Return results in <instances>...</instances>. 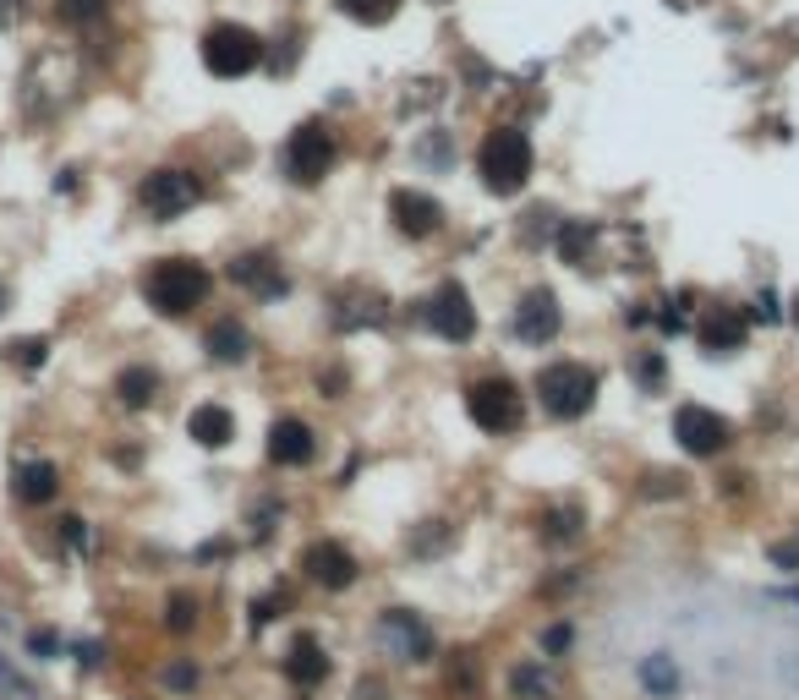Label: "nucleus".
<instances>
[{
	"label": "nucleus",
	"instance_id": "f257e3e1",
	"mask_svg": "<svg viewBox=\"0 0 799 700\" xmlns=\"http://www.w3.org/2000/svg\"><path fill=\"white\" fill-rule=\"evenodd\" d=\"M477 175H482L488 192L515 197L520 186L531 181V143H526V132H515V126H493V132L482 137V148H477Z\"/></svg>",
	"mask_w": 799,
	"mask_h": 700
},
{
	"label": "nucleus",
	"instance_id": "f03ea898",
	"mask_svg": "<svg viewBox=\"0 0 799 700\" xmlns=\"http://www.w3.org/2000/svg\"><path fill=\"white\" fill-rule=\"evenodd\" d=\"M208 285H214V279H208L203 263H192V258H165V263L148 268L143 296H148V307H154V312H165V318H181V312L203 307Z\"/></svg>",
	"mask_w": 799,
	"mask_h": 700
},
{
	"label": "nucleus",
	"instance_id": "7ed1b4c3",
	"mask_svg": "<svg viewBox=\"0 0 799 700\" xmlns=\"http://www.w3.org/2000/svg\"><path fill=\"white\" fill-rule=\"evenodd\" d=\"M537 400H542L548 416L575 422V416H586L592 400H597V372L581 367V361H553V367L537 372Z\"/></svg>",
	"mask_w": 799,
	"mask_h": 700
},
{
	"label": "nucleus",
	"instance_id": "20e7f679",
	"mask_svg": "<svg viewBox=\"0 0 799 700\" xmlns=\"http://www.w3.org/2000/svg\"><path fill=\"white\" fill-rule=\"evenodd\" d=\"M466 411H471V422H477L482 433H515V427L526 422V400H520V389L504 378V372L471 383Z\"/></svg>",
	"mask_w": 799,
	"mask_h": 700
},
{
	"label": "nucleus",
	"instance_id": "39448f33",
	"mask_svg": "<svg viewBox=\"0 0 799 700\" xmlns=\"http://www.w3.org/2000/svg\"><path fill=\"white\" fill-rule=\"evenodd\" d=\"M263 61V39L241 22H214L203 33V66L214 77H247L252 66Z\"/></svg>",
	"mask_w": 799,
	"mask_h": 700
},
{
	"label": "nucleus",
	"instance_id": "423d86ee",
	"mask_svg": "<svg viewBox=\"0 0 799 700\" xmlns=\"http://www.w3.org/2000/svg\"><path fill=\"white\" fill-rule=\"evenodd\" d=\"M329 165H334V132L323 121H301L291 132V143H285V175L296 186H318L329 175Z\"/></svg>",
	"mask_w": 799,
	"mask_h": 700
},
{
	"label": "nucleus",
	"instance_id": "0eeeda50",
	"mask_svg": "<svg viewBox=\"0 0 799 700\" xmlns=\"http://www.w3.org/2000/svg\"><path fill=\"white\" fill-rule=\"evenodd\" d=\"M674 438H679V449H685V454L712 460V454L728 449L734 427H728V416L706 411V405H679V411H674Z\"/></svg>",
	"mask_w": 799,
	"mask_h": 700
},
{
	"label": "nucleus",
	"instance_id": "6e6552de",
	"mask_svg": "<svg viewBox=\"0 0 799 700\" xmlns=\"http://www.w3.org/2000/svg\"><path fill=\"white\" fill-rule=\"evenodd\" d=\"M427 323H433L438 340L466 345L471 334H477V307H471L466 285H455V279H449V285H438L433 301H427Z\"/></svg>",
	"mask_w": 799,
	"mask_h": 700
},
{
	"label": "nucleus",
	"instance_id": "1a4fd4ad",
	"mask_svg": "<svg viewBox=\"0 0 799 700\" xmlns=\"http://www.w3.org/2000/svg\"><path fill=\"white\" fill-rule=\"evenodd\" d=\"M378 635H384V646H389L395 662H427L433 657V629H427L411 608H389L378 618Z\"/></svg>",
	"mask_w": 799,
	"mask_h": 700
},
{
	"label": "nucleus",
	"instance_id": "9d476101",
	"mask_svg": "<svg viewBox=\"0 0 799 700\" xmlns=\"http://www.w3.org/2000/svg\"><path fill=\"white\" fill-rule=\"evenodd\" d=\"M192 203H198V181H192L187 170H154L143 181V208L154 219H176V214H187Z\"/></svg>",
	"mask_w": 799,
	"mask_h": 700
},
{
	"label": "nucleus",
	"instance_id": "9b49d317",
	"mask_svg": "<svg viewBox=\"0 0 799 700\" xmlns=\"http://www.w3.org/2000/svg\"><path fill=\"white\" fill-rule=\"evenodd\" d=\"M389 219H395L400 236L422 241V236H433V230L444 225V208H438V197L416 192V186H395V192H389Z\"/></svg>",
	"mask_w": 799,
	"mask_h": 700
},
{
	"label": "nucleus",
	"instance_id": "f8f14e48",
	"mask_svg": "<svg viewBox=\"0 0 799 700\" xmlns=\"http://www.w3.org/2000/svg\"><path fill=\"white\" fill-rule=\"evenodd\" d=\"M559 329H564L559 296H553V290H526V301L515 307V334H520V340H526V345H548Z\"/></svg>",
	"mask_w": 799,
	"mask_h": 700
},
{
	"label": "nucleus",
	"instance_id": "ddd939ff",
	"mask_svg": "<svg viewBox=\"0 0 799 700\" xmlns=\"http://www.w3.org/2000/svg\"><path fill=\"white\" fill-rule=\"evenodd\" d=\"M301 569H307V580L323 586V591H345L356 580V558L345 553L340 542H312L307 553H301Z\"/></svg>",
	"mask_w": 799,
	"mask_h": 700
},
{
	"label": "nucleus",
	"instance_id": "4468645a",
	"mask_svg": "<svg viewBox=\"0 0 799 700\" xmlns=\"http://www.w3.org/2000/svg\"><path fill=\"white\" fill-rule=\"evenodd\" d=\"M696 340H701V350H712V356H734V350H745V340H750V318L739 307H712L696 323Z\"/></svg>",
	"mask_w": 799,
	"mask_h": 700
},
{
	"label": "nucleus",
	"instance_id": "2eb2a0df",
	"mask_svg": "<svg viewBox=\"0 0 799 700\" xmlns=\"http://www.w3.org/2000/svg\"><path fill=\"white\" fill-rule=\"evenodd\" d=\"M312 454H318V438H312V427L301 416H280L269 427V460L274 465H307Z\"/></svg>",
	"mask_w": 799,
	"mask_h": 700
},
{
	"label": "nucleus",
	"instance_id": "dca6fc26",
	"mask_svg": "<svg viewBox=\"0 0 799 700\" xmlns=\"http://www.w3.org/2000/svg\"><path fill=\"white\" fill-rule=\"evenodd\" d=\"M230 279H236L241 290H252V296H285V274H280V263L269 258V252H247V258H236L230 263Z\"/></svg>",
	"mask_w": 799,
	"mask_h": 700
},
{
	"label": "nucleus",
	"instance_id": "f3484780",
	"mask_svg": "<svg viewBox=\"0 0 799 700\" xmlns=\"http://www.w3.org/2000/svg\"><path fill=\"white\" fill-rule=\"evenodd\" d=\"M187 433H192V443H203V449H225V443L236 438V416H230L225 405H198V411L187 416Z\"/></svg>",
	"mask_w": 799,
	"mask_h": 700
},
{
	"label": "nucleus",
	"instance_id": "a211bd4d",
	"mask_svg": "<svg viewBox=\"0 0 799 700\" xmlns=\"http://www.w3.org/2000/svg\"><path fill=\"white\" fill-rule=\"evenodd\" d=\"M203 345H208V356L225 361V367H236V361H247V356H252V334L241 329L236 318H219L214 329L203 334Z\"/></svg>",
	"mask_w": 799,
	"mask_h": 700
},
{
	"label": "nucleus",
	"instance_id": "6ab92c4d",
	"mask_svg": "<svg viewBox=\"0 0 799 700\" xmlns=\"http://www.w3.org/2000/svg\"><path fill=\"white\" fill-rule=\"evenodd\" d=\"M635 679H641V690H646V695H657V700H674V695H679V662L668 657V651H652V657H641Z\"/></svg>",
	"mask_w": 799,
	"mask_h": 700
},
{
	"label": "nucleus",
	"instance_id": "aec40b11",
	"mask_svg": "<svg viewBox=\"0 0 799 700\" xmlns=\"http://www.w3.org/2000/svg\"><path fill=\"white\" fill-rule=\"evenodd\" d=\"M285 673H291L296 684H323L329 679V657H323L318 640H296L291 657H285Z\"/></svg>",
	"mask_w": 799,
	"mask_h": 700
},
{
	"label": "nucleus",
	"instance_id": "412c9836",
	"mask_svg": "<svg viewBox=\"0 0 799 700\" xmlns=\"http://www.w3.org/2000/svg\"><path fill=\"white\" fill-rule=\"evenodd\" d=\"M55 487H61V476H55L50 460H33V465H22V471H17V498H22V504H50Z\"/></svg>",
	"mask_w": 799,
	"mask_h": 700
},
{
	"label": "nucleus",
	"instance_id": "4be33fe9",
	"mask_svg": "<svg viewBox=\"0 0 799 700\" xmlns=\"http://www.w3.org/2000/svg\"><path fill=\"white\" fill-rule=\"evenodd\" d=\"M115 394H121V405H132V411H143L148 400L159 394V378L148 367H126L121 378H115Z\"/></svg>",
	"mask_w": 799,
	"mask_h": 700
},
{
	"label": "nucleus",
	"instance_id": "5701e85b",
	"mask_svg": "<svg viewBox=\"0 0 799 700\" xmlns=\"http://www.w3.org/2000/svg\"><path fill=\"white\" fill-rule=\"evenodd\" d=\"M509 695L515 700H553V679L542 673V662H520L509 673Z\"/></svg>",
	"mask_w": 799,
	"mask_h": 700
},
{
	"label": "nucleus",
	"instance_id": "b1692460",
	"mask_svg": "<svg viewBox=\"0 0 799 700\" xmlns=\"http://www.w3.org/2000/svg\"><path fill=\"white\" fill-rule=\"evenodd\" d=\"M581 525H586V515L575 504H564V509H548V515H542V536H548V542H575Z\"/></svg>",
	"mask_w": 799,
	"mask_h": 700
},
{
	"label": "nucleus",
	"instance_id": "393cba45",
	"mask_svg": "<svg viewBox=\"0 0 799 700\" xmlns=\"http://www.w3.org/2000/svg\"><path fill=\"white\" fill-rule=\"evenodd\" d=\"M586 247H592V225H581V219H570V225L559 230V258L564 263H581Z\"/></svg>",
	"mask_w": 799,
	"mask_h": 700
},
{
	"label": "nucleus",
	"instance_id": "a878e982",
	"mask_svg": "<svg viewBox=\"0 0 799 700\" xmlns=\"http://www.w3.org/2000/svg\"><path fill=\"white\" fill-rule=\"evenodd\" d=\"M340 11L356 22H389L395 17V0H340Z\"/></svg>",
	"mask_w": 799,
	"mask_h": 700
},
{
	"label": "nucleus",
	"instance_id": "bb28decb",
	"mask_svg": "<svg viewBox=\"0 0 799 700\" xmlns=\"http://www.w3.org/2000/svg\"><path fill=\"white\" fill-rule=\"evenodd\" d=\"M165 624L176 629V635H187V629L198 624V602H192L187 591H181V597H170V613H165Z\"/></svg>",
	"mask_w": 799,
	"mask_h": 700
},
{
	"label": "nucleus",
	"instance_id": "cd10ccee",
	"mask_svg": "<svg viewBox=\"0 0 799 700\" xmlns=\"http://www.w3.org/2000/svg\"><path fill=\"white\" fill-rule=\"evenodd\" d=\"M772 569H783V575H799V536H783V542L767 547Z\"/></svg>",
	"mask_w": 799,
	"mask_h": 700
},
{
	"label": "nucleus",
	"instance_id": "c85d7f7f",
	"mask_svg": "<svg viewBox=\"0 0 799 700\" xmlns=\"http://www.w3.org/2000/svg\"><path fill=\"white\" fill-rule=\"evenodd\" d=\"M104 6H110V0H61V17L66 22H94V17H104Z\"/></svg>",
	"mask_w": 799,
	"mask_h": 700
},
{
	"label": "nucleus",
	"instance_id": "c756f323",
	"mask_svg": "<svg viewBox=\"0 0 799 700\" xmlns=\"http://www.w3.org/2000/svg\"><path fill=\"white\" fill-rule=\"evenodd\" d=\"M449 690H460V695H471L477 690V668H471V657L460 651L455 662H449Z\"/></svg>",
	"mask_w": 799,
	"mask_h": 700
},
{
	"label": "nucleus",
	"instance_id": "7c9ffc66",
	"mask_svg": "<svg viewBox=\"0 0 799 700\" xmlns=\"http://www.w3.org/2000/svg\"><path fill=\"white\" fill-rule=\"evenodd\" d=\"M427 525H433V531H427V536H416V542H411V553H438V547L449 542V525H444V520H427Z\"/></svg>",
	"mask_w": 799,
	"mask_h": 700
},
{
	"label": "nucleus",
	"instance_id": "2f4dec72",
	"mask_svg": "<svg viewBox=\"0 0 799 700\" xmlns=\"http://www.w3.org/2000/svg\"><path fill=\"white\" fill-rule=\"evenodd\" d=\"M564 646H570V624H553L548 635H542V651H548V657H559Z\"/></svg>",
	"mask_w": 799,
	"mask_h": 700
},
{
	"label": "nucleus",
	"instance_id": "473e14b6",
	"mask_svg": "<svg viewBox=\"0 0 799 700\" xmlns=\"http://www.w3.org/2000/svg\"><path fill=\"white\" fill-rule=\"evenodd\" d=\"M165 684H176V690H192V684H198V673H192V668H170Z\"/></svg>",
	"mask_w": 799,
	"mask_h": 700
},
{
	"label": "nucleus",
	"instance_id": "72a5a7b5",
	"mask_svg": "<svg viewBox=\"0 0 799 700\" xmlns=\"http://www.w3.org/2000/svg\"><path fill=\"white\" fill-rule=\"evenodd\" d=\"M61 525H66V542L72 547H88V525L83 520H61Z\"/></svg>",
	"mask_w": 799,
	"mask_h": 700
},
{
	"label": "nucleus",
	"instance_id": "f704fd0d",
	"mask_svg": "<svg viewBox=\"0 0 799 700\" xmlns=\"http://www.w3.org/2000/svg\"><path fill=\"white\" fill-rule=\"evenodd\" d=\"M778 673H783V679H789V684H794V690H799V651H789V657H783V662H778Z\"/></svg>",
	"mask_w": 799,
	"mask_h": 700
},
{
	"label": "nucleus",
	"instance_id": "c9c22d12",
	"mask_svg": "<svg viewBox=\"0 0 799 700\" xmlns=\"http://www.w3.org/2000/svg\"><path fill=\"white\" fill-rule=\"evenodd\" d=\"M0 684H6V690H11V695H28V684H22V679H17V673H11V668H6V662H0Z\"/></svg>",
	"mask_w": 799,
	"mask_h": 700
},
{
	"label": "nucleus",
	"instance_id": "e433bc0d",
	"mask_svg": "<svg viewBox=\"0 0 799 700\" xmlns=\"http://www.w3.org/2000/svg\"><path fill=\"white\" fill-rule=\"evenodd\" d=\"M28 651H39V657H50V651H55V635H28Z\"/></svg>",
	"mask_w": 799,
	"mask_h": 700
},
{
	"label": "nucleus",
	"instance_id": "4c0bfd02",
	"mask_svg": "<svg viewBox=\"0 0 799 700\" xmlns=\"http://www.w3.org/2000/svg\"><path fill=\"white\" fill-rule=\"evenodd\" d=\"M44 350H50L44 340H28V345H22V361H28V367H33V361H44Z\"/></svg>",
	"mask_w": 799,
	"mask_h": 700
},
{
	"label": "nucleus",
	"instance_id": "58836bf2",
	"mask_svg": "<svg viewBox=\"0 0 799 700\" xmlns=\"http://www.w3.org/2000/svg\"><path fill=\"white\" fill-rule=\"evenodd\" d=\"M657 372H663V367H657V356H646L641 361V383H657Z\"/></svg>",
	"mask_w": 799,
	"mask_h": 700
},
{
	"label": "nucleus",
	"instance_id": "ea45409f",
	"mask_svg": "<svg viewBox=\"0 0 799 700\" xmlns=\"http://www.w3.org/2000/svg\"><path fill=\"white\" fill-rule=\"evenodd\" d=\"M11 17H17V0H0V28H6Z\"/></svg>",
	"mask_w": 799,
	"mask_h": 700
},
{
	"label": "nucleus",
	"instance_id": "a19ab883",
	"mask_svg": "<svg viewBox=\"0 0 799 700\" xmlns=\"http://www.w3.org/2000/svg\"><path fill=\"white\" fill-rule=\"evenodd\" d=\"M794 329H799V290H794Z\"/></svg>",
	"mask_w": 799,
	"mask_h": 700
},
{
	"label": "nucleus",
	"instance_id": "79ce46f5",
	"mask_svg": "<svg viewBox=\"0 0 799 700\" xmlns=\"http://www.w3.org/2000/svg\"><path fill=\"white\" fill-rule=\"evenodd\" d=\"M0 312H6V290H0Z\"/></svg>",
	"mask_w": 799,
	"mask_h": 700
},
{
	"label": "nucleus",
	"instance_id": "37998d69",
	"mask_svg": "<svg viewBox=\"0 0 799 700\" xmlns=\"http://www.w3.org/2000/svg\"><path fill=\"white\" fill-rule=\"evenodd\" d=\"M789 597H794V602H799V591H789Z\"/></svg>",
	"mask_w": 799,
	"mask_h": 700
}]
</instances>
